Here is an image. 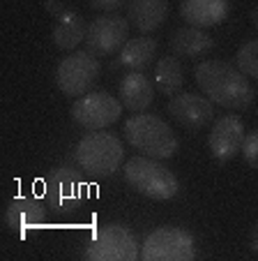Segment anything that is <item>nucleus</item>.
<instances>
[{
    "label": "nucleus",
    "instance_id": "obj_6",
    "mask_svg": "<svg viewBox=\"0 0 258 261\" xmlns=\"http://www.w3.org/2000/svg\"><path fill=\"white\" fill-rule=\"evenodd\" d=\"M141 247L132 229L122 224H106L83 247V259L88 261H136Z\"/></svg>",
    "mask_w": 258,
    "mask_h": 261
},
{
    "label": "nucleus",
    "instance_id": "obj_10",
    "mask_svg": "<svg viewBox=\"0 0 258 261\" xmlns=\"http://www.w3.org/2000/svg\"><path fill=\"white\" fill-rule=\"evenodd\" d=\"M129 21L120 14H102L88 23L85 46L95 56L120 54L125 42L129 40Z\"/></svg>",
    "mask_w": 258,
    "mask_h": 261
},
{
    "label": "nucleus",
    "instance_id": "obj_4",
    "mask_svg": "<svg viewBox=\"0 0 258 261\" xmlns=\"http://www.w3.org/2000/svg\"><path fill=\"white\" fill-rule=\"evenodd\" d=\"M78 169L95 178H108L125 162V146L113 132H88L74 148Z\"/></svg>",
    "mask_w": 258,
    "mask_h": 261
},
{
    "label": "nucleus",
    "instance_id": "obj_26",
    "mask_svg": "<svg viewBox=\"0 0 258 261\" xmlns=\"http://www.w3.org/2000/svg\"><path fill=\"white\" fill-rule=\"evenodd\" d=\"M251 23H253V28L258 30V3L253 5V10H251Z\"/></svg>",
    "mask_w": 258,
    "mask_h": 261
},
{
    "label": "nucleus",
    "instance_id": "obj_22",
    "mask_svg": "<svg viewBox=\"0 0 258 261\" xmlns=\"http://www.w3.org/2000/svg\"><path fill=\"white\" fill-rule=\"evenodd\" d=\"M242 158H244V162H247L249 167L258 171V129H253V132H249L247 137H244Z\"/></svg>",
    "mask_w": 258,
    "mask_h": 261
},
{
    "label": "nucleus",
    "instance_id": "obj_7",
    "mask_svg": "<svg viewBox=\"0 0 258 261\" xmlns=\"http://www.w3.org/2000/svg\"><path fill=\"white\" fill-rule=\"evenodd\" d=\"M143 261H194L196 241L182 227H159L141 243Z\"/></svg>",
    "mask_w": 258,
    "mask_h": 261
},
{
    "label": "nucleus",
    "instance_id": "obj_5",
    "mask_svg": "<svg viewBox=\"0 0 258 261\" xmlns=\"http://www.w3.org/2000/svg\"><path fill=\"white\" fill-rule=\"evenodd\" d=\"M88 185L78 169L69 162L55 164L44 180V203L58 215H69L83 206Z\"/></svg>",
    "mask_w": 258,
    "mask_h": 261
},
{
    "label": "nucleus",
    "instance_id": "obj_12",
    "mask_svg": "<svg viewBox=\"0 0 258 261\" xmlns=\"http://www.w3.org/2000/svg\"><path fill=\"white\" fill-rule=\"evenodd\" d=\"M168 114L178 125L189 132H198L214 118V104L205 95L178 93L168 99Z\"/></svg>",
    "mask_w": 258,
    "mask_h": 261
},
{
    "label": "nucleus",
    "instance_id": "obj_2",
    "mask_svg": "<svg viewBox=\"0 0 258 261\" xmlns=\"http://www.w3.org/2000/svg\"><path fill=\"white\" fill-rule=\"evenodd\" d=\"M127 143L138 150V153L148 155L155 160H168L178 153L180 141H178L176 132L168 127L164 118L155 114H136L125 123L122 127Z\"/></svg>",
    "mask_w": 258,
    "mask_h": 261
},
{
    "label": "nucleus",
    "instance_id": "obj_8",
    "mask_svg": "<svg viewBox=\"0 0 258 261\" xmlns=\"http://www.w3.org/2000/svg\"><path fill=\"white\" fill-rule=\"evenodd\" d=\"M122 109L125 107L120 99L108 95L106 90H97L76 97V102L72 104V118L85 132H99L120 120Z\"/></svg>",
    "mask_w": 258,
    "mask_h": 261
},
{
    "label": "nucleus",
    "instance_id": "obj_21",
    "mask_svg": "<svg viewBox=\"0 0 258 261\" xmlns=\"http://www.w3.org/2000/svg\"><path fill=\"white\" fill-rule=\"evenodd\" d=\"M238 69L244 74V76H251V79H258V40H249L240 46L238 56Z\"/></svg>",
    "mask_w": 258,
    "mask_h": 261
},
{
    "label": "nucleus",
    "instance_id": "obj_9",
    "mask_svg": "<svg viewBox=\"0 0 258 261\" xmlns=\"http://www.w3.org/2000/svg\"><path fill=\"white\" fill-rule=\"evenodd\" d=\"M99 65L97 56L90 51H74L67 58L60 60L58 69H55V84H58L60 93L67 97H81V95L90 93L99 76Z\"/></svg>",
    "mask_w": 258,
    "mask_h": 261
},
{
    "label": "nucleus",
    "instance_id": "obj_13",
    "mask_svg": "<svg viewBox=\"0 0 258 261\" xmlns=\"http://www.w3.org/2000/svg\"><path fill=\"white\" fill-rule=\"evenodd\" d=\"M46 222V203L28 194L14 197L5 208V227L12 233L25 238L30 231L44 227Z\"/></svg>",
    "mask_w": 258,
    "mask_h": 261
},
{
    "label": "nucleus",
    "instance_id": "obj_19",
    "mask_svg": "<svg viewBox=\"0 0 258 261\" xmlns=\"http://www.w3.org/2000/svg\"><path fill=\"white\" fill-rule=\"evenodd\" d=\"M88 23L78 12H65L53 28V42L60 51H76L81 42H85Z\"/></svg>",
    "mask_w": 258,
    "mask_h": 261
},
{
    "label": "nucleus",
    "instance_id": "obj_11",
    "mask_svg": "<svg viewBox=\"0 0 258 261\" xmlns=\"http://www.w3.org/2000/svg\"><path fill=\"white\" fill-rule=\"evenodd\" d=\"M244 123L242 118L228 114L214 120L212 129L208 134V148L210 153L219 162H228V160L238 158L242 153V143H244Z\"/></svg>",
    "mask_w": 258,
    "mask_h": 261
},
{
    "label": "nucleus",
    "instance_id": "obj_15",
    "mask_svg": "<svg viewBox=\"0 0 258 261\" xmlns=\"http://www.w3.org/2000/svg\"><path fill=\"white\" fill-rule=\"evenodd\" d=\"M212 46V37L203 28H196V25L189 23L182 25V28H176L173 35L168 37V49L178 58H198V56L210 54Z\"/></svg>",
    "mask_w": 258,
    "mask_h": 261
},
{
    "label": "nucleus",
    "instance_id": "obj_16",
    "mask_svg": "<svg viewBox=\"0 0 258 261\" xmlns=\"http://www.w3.org/2000/svg\"><path fill=\"white\" fill-rule=\"evenodd\" d=\"M168 16V0H129L127 21L138 33H155L164 25Z\"/></svg>",
    "mask_w": 258,
    "mask_h": 261
},
{
    "label": "nucleus",
    "instance_id": "obj_23",
    "mask_svg": "<svg viewBox=\"0 0 258 261\" xmlns=\"http://www.w3.org/2000/svg\"><path fill=\"white\" fill-rule=\"evenodd\" d=\"M129 0H90V7L99 12H106V14H113L116 10L125 7Z\"/></svg>",
    "mask_w": 258,
    "mask_h": 261
},
{
    "label": "nucleus",
    "instance_id": "obj_20",
    "mask_svg": "<svg viewBox=\"0 0 258 261\" xmlns=\"http://www.w3.org/2000/svg\"><path fill=\"white\" fill-rule=\"evenodd\" d=\"M185 84V72H182V65L178 60V56H164V58L157 60L155 65V88L159 90L166 97H173L182 90Z\"/></svg>",
    "mask_w": 258,
    "mask_h": 261
},
{
    "label": "nucleus",
    "instance_id": "obj_25",
    "mask_svg": "<svg viewBox=\"0 0 258 261\" xmlns=\"http://www.w3.org/2000/svg\"><path fill=\"white\" fill-rule=\"evenodd\" d=\"M249 247H251V252H258V222L249 231Z\"/></svg>",
    "mask_w": 258,
    "mask_h": 261
},
{
    "label": "nucleus",
    "instance_id": "obj_24",
    "mask_svg": "<svg viewBox=\"0 0 258 261\" xmlns=\"http://www.w3.org/2000/svg\"><path fill=\"white\" fill-rule=\"evenodd\" d=\"M44 7H46V12H49L51 16H55V19H60V16L67 12V10H65V3H63V0H46Z\"/></svg>",
    "mask_w": 258,
    "mask_h": 261
},
{
    "label": "nucleus",
    "instance_id": "obj_18",
    "mask_svg": "<svg viewBox=\"0 0 258 261\" xmlns=\"http://www.w3.org/2000/svg\"><path fill=\"white\" fill-rule=\"evenodd\" d=\"M157 56V40L141 35V37H132L127 40L125 46L120 49L118 56V65L127 67L129 72H143L146 67H150V63Z\"/></svg>",
    "mask_w": 258,
    "mask_h": 261
},
{
    "label": "nucleus",
    "instance_id": "obj_14",
    "mask_svg": "<svg viewBox=\"0 0 258 261\" xmlns=\"http://www.w3.org/2000/svg\"><path fill=\"white\" fill-rule=\"evenodd\" d=\"M231 12L228 0H182L180 14L189 25L196 28H212L226 21Z\"/></svg>",
    "mask_w": 258,
    "mask_h": 261
},
{
    "label": "nucleus",
    "instance_id": "obj_17",
    "mask_svg": "<svg viewBox=\"0 0 258 261\" xmlns=\"http://www.w3.org/2000/svg\"><path fill=\"white\" fill-rule=\"evenodd\" d=\"M155 99V86L143 72H129L120 81V102L127 111L143 114Z\"/></svg>",
    "mask_w": 258,
    "mask_h": 261
},
{
    "label": "nucleus",
    "instance_id": "obj_1",
    "mask_svg": "<svg viewBox=\"0 0 258 261\" xmlns=\"http://www.w3.org/2000/svg\"><path fill=\"white\" fill-rule=\"evenodd\" d=\"M194 79L210 102L228 111H244L253 102L249 76L224 60H200L194 67Z\"/></svg>",
    "mask_w": 258,
    "mask_h": 261
},
{
    "label": "nucleus",
    "instance_id": "obj_3",
    "mask_svg": "<svg viewBox=\"0 0 258 261\" xmlns=\"http://www.w3.org/2000/svg\"><path fill=\"white\" fill-rule=\"evenodd\" d=\"M122 173L134 192L143 194L152 201H168L180 190L176 173L168 167H164L159 160L148 158V155H136V158L127 160L122 164Z\"/></svg>",
    "mask_w": 258,
    "mask_h": 261
}]
</instances>
